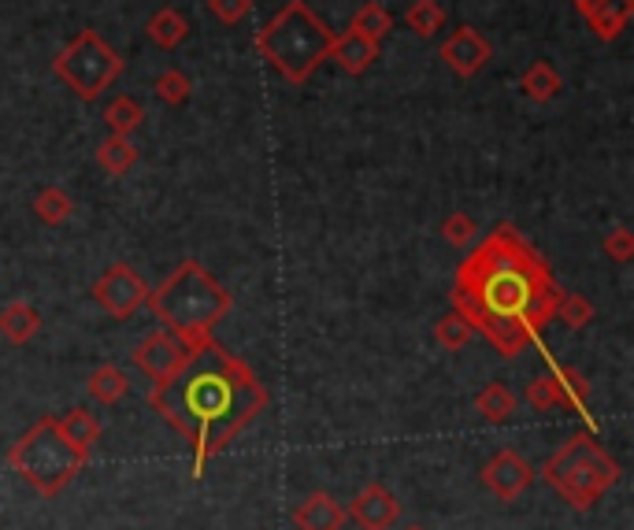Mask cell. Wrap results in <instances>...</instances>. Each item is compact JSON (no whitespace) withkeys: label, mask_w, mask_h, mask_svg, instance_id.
<instances>
[{"label":"cell","mask_w":634,"mask_h":530,"mask_svg":"<svg viewBox=\"0 0 634 530\" xmlns=\"http://www.w3.org/2000/svg\"><path fill=\"white\" fill-rule=\"evenodd\" d=\"M53 71L78 101H97L123 75V56L97 31H78L53 60Z\"/></svg>","instance_id":"7"},{"label":"cell","mask_w":634,"mask_h":530,"mask_svg":"<svg viewBox=\"0 0 634 530\" xmlns=\"http://www.w3.org/2000/svg\"><path fill=\"white\" fill-rule=\"evenodd\" d=\"M631 15H634V0H598L587 12V23L598 42H616V37L627 31Z\"/></svg>","instance_id":"17"},{"label":"cell","mask_w":634,"mask_h":530,"mask_svg":"<svg viewBox=\"0 0 634 530\" xmlns=\"http://www.w3.org/2000/svg\"><path fill=\"white\" fill-rule=\"evenodd\" d=\"M346 512L360 530H394L397 519H401V500L389 494L383 483H372L360 489Z\"/></svg>","instance_id":"13"},{"label":"cell","mask_w":634,"mask_h":530,"mask_svg":"<svg viewBox=\"0 0 634 530\" xmlns=\"http://www.w3.org/2000/svg\"><path fill=\"white\" fill-rule=\"evenodd\" d=\"M290 519H294L297 530H346L349 512L327 489H316V494H308L305 500H297Z\"/></svg>","instance_id":"14"},{"label":"cell","mask_w":634,"mask_h":530,"mask_svg":"<svg viewBox=\"0 0 634 530\" xmlns=\"http://www.w3.org/2000/svg\"><path fill=\"white\" fill-rule=\"evenodd\" d=\"M330 60L349 75H364L367 67L378 60V45L372 42V37H364L360 31L349 26L346 34H338L335 42H330Z\"/></svg>","instance_id":"15"},{"label":"cell","mask_w":634,"mask_h":530,"mask_svg":"<svg viewBox=\"0 0 634 530\" xmlns=\"http://www.w3.org/2000/svg\"><path fill=\"white\" fill-rule=\"evenodd\" d=\"M601 249L612 263H631L634 260V234L627 227H616L609 238L601 241Z\"/></svg>","instance_id":"32"},{"label":"cell","mask_w":634,"mask_h":530,"mask_svg":"<svg viewBox=\"0 0 634 530\" xmlns=\"http://www.w3.org/2000/svg\"><path fill=\"white\" fill-rule=\"evenodd\" d=\"M152 93L160 97L163 104H186L190 101V93H193V86H190V78L179 71V67H171V71H160L156 75V82H152Z\"/></svg>","instance_id":"30"},{"label":"cell","mask_w":634,"mask_h":530,"mask_svg":"<svg viewBox=\"0 0 634 530\" xmlns=\"http://www.w3.org/2000/svg\"><path fill=\"white\" fill-rule=\"evenodd\" d=\"M475 411L486 419V424L501 427L509 424V419L516 416V394L505 382H486V386L475 394Z\"/></svg>","instance_id":"20"},{"label":"cell","mask_w":634,"mask_h":530,"mask_svg":"<svg viewBox=\"0 0 634 530\" xmlns=\"http://www.w3.org/2000/svg\"><path fill=\"white\" fill-rule=\"evenodd\" d=\"M472 338H475V330L467 327V319L456 316V312H449V316H442V319L434 323V341H438L442 349H449V352L464 349Z\"/></svg>","instance_id":"29"},{"label":"cell","mask_w":634,"mask_h":530,"mask_svg":"<svg viewBox=\"0 0 634 530\" xmlns=\"http://www.w3.org/2000/svg\"><path fill=\"white\" fill-rule=\"evenodd\" d=\"M449 301L497 357L516 360L553 323L561 286L542 252L512 223H501L456 268Z\"/></svg>","instance_id":"1"},{"label":"cell","mask_w":634,"mask_h":530,"mask_svg":"<svg viewBox=\"0 0 634 530\" xmlns=\"http://www.w3.org/2000/svg\"><path fill=\"white\" fill-rule=\"evenodd\" d=\"M42 330V312L26 301H8L0 308V338L12 341V346H26L34 341V334Z\"/></svg>","instance_id":"18"},{"label":"cell","mask_w":634,"mask_h":530,"mask_svg":"<svg viewBox=\"0 0 634 530\" xmlns=\"http://www.w3.org/2000/svg\"><path fill=\"white\" fill-rule=\"evenodd\" d=\"M134 364H138L145 375L152 379V386H163V382H171L179 375V368L190 360V346L186 341H179L171 330H152L145 334L138 341V349H134Z\"/></svg>","instance_id":"10"},{"label":"cell","mask_w":634,"mask_h":530,"mask_svg":"<svg viewBox=\"0 0 634 530\" xmlns=\"http://www.w3.org/2000/svg\"><path fill=\"white\" fill-rule=\"evenodd\" d=\"M330 42H335V31L305 0H290L286 8H279V15L257 34L260 56L290 86H305L330 60Z\"/></svg>","instance_id":"4"},{"label":"cell","mask_w":634,"mask_h":530,"mask_svg":"<svg viewBox=\"0 0 634 530\" xmlns=\"http://www.w3.org/2000/svg\"><path fill=\"white\" fill-rule=\"evenodd\" d=\"M438 56H442L445 67L456 78H475L486 64H490L494 48L479 31H475V26H461V31H453L445 37L442 48H438Z\"/></svg>","instance_id":"12"},{"label":"cell","mask_w":634,"mask_h":530,"mask_svg":"<svg viewBox=\"0 0 634 530\" xmlns=\"http://www.w3.org/2000/svg\"><path fill=\"white\" fill-rule=\"evenodd\" d=\"M405 530H423V527H405Z\"/></svg>","instance_id":"35"},{"label":"cell","mask_w":634,"mask_h":530,"mask_svg":"<svg viewBox=\"0 0 634 530\" xmlns=\"http://www.w3.org/2000/svg\"><path fill=\"white\" fill-rule=\"evenodd\" d=\"M56 427H60L67 446H71L82 460H90L97 441H101V435H104L101 419H97L93 411H86V408H71V411H64V416H56Z\"/></svg>","instance_id":"16"},{"label":"cell","mask_w":634,"mask_h":530,"mask_svg":"<svg viewBox=\"0 0 634 530\" xmlns=\"http://www.w3.org/2000/svg\"><path fill=\"white\" fill-rule=\"evenodd\" d=\"M520 90H523L527 101L550 104V101H557V97H561L564 78H561V71H557V67H553L550 60H534V64L520 75Z\"/></svg>","instance_id":"19"},{"label":"cell","mask_w":634,"mask_h":530,"mask_svg":"<svg viewBox=\"0 0 634 530\" xmlns=\"http://www.w3.org/2000/svg\"><path fill=\"white\" fill-rule=\"evenodd\" d=\"M442 238L445 245H453V249H467V245L479 238V227H475V219L467 212H449L442 219Z\"/></svg>","instance_id":"31"},{"label":"cell","mask_w":634,"mask_h":530,"mask_svg":"<svg viewBox=\"0 0 634 530\" xmlns=\"http://www.w3.org/2000/svg\"><path fill=\"white\" fill-rule=\"evenodd\" d=\"M405 23H408V31H412L416 37H434L445 26L442 0H412V4H408V12H405Z\"/></svg>","instance_id":"26"},{"label":"cell","mask_w":634,"mask_h":530,"mask_svg":"<svg viewBox=\"0 0 634 530\" xmlns=\"http://www.w3.org/2000/svg\"><path fill=\"white\" fill-rule=\"evenodd\" d=\"M149 408L190 441L193 475H204L252 419L268 408V390L246 360L227 352L216 338L190 349L179 375L149 390Z\"/></svg>","instance_id":"2"},{"label":"cell","mask_w":634,"mask_h":530,"mask_svg":"<svg viewBox=\"0 0 634 530\" xmlns=\"http://www.w3.org/2000/svg\"><path fill=\"white\" fill-rule=\"evenodd\" d=\"M620 475L623 471L616 464V456L604 446H598V438H593L590 430L571 435L542 467V478L557 489L564 505H571L575 512H590V508L620 483Z\"/></svg>","instance_id":"5"},{"label":"cell","mask_w":634,"mask_h":530,"mask_svg":"<svg viewBox=\"0 0 634 530\" xmlns=\"http://www.w3.org/2000/svg\"><path fill=\"white\" fill-rule=\"evenodd\" d=\"M534 478H539L534 475V467L527 464L516 449H497L479 471V483L490 489L497 500H505V505H512L516 497L527 494V489L534 486Z\"/></svg>","instance_id":"11"},{"label":"cell","mask_w":634,"mask_h":530,"mask_svg":"<svg viewBox=\"0 0 634 530\" xmlns=\"http://www.w3.org/2000/svg\"><path fill=\"white\" fill-rule=\"evenodd\" d=\"M527 405L534 411H553V408L587 411L590 379L575 368H553V371H545V375L531 379V386H527Z\"/></svg>","instance_id":"8"},{"label":"cell","mask_w":634,"mask_h":530,"mask_svg":"<svg viewBox=\"0 0 634 530\" xmlns=\"http://www.w3.org/2000/svg\"><path fill=\"white\" fill-rule=\"evenodd\" d=\"M93 301L109 312L112 319H131L134 312L145 308L149 301V286L131 263H112L109 271H101V279L93 282Z\"/></svg>","instance_id":"9"},{"label":"cell","mask_w":634,"mask_h":530,"mask_svg":"<svg viewBox=\"0 0 634 530\" xmlns=\"http://www.w3.org/2000/svg\"><path fill=\"white\" fill-rule=\"evenodd\" d=\"M208 12L227 26H238L252 12V0H208Z\"/></svg>","instance_id":"33"},{"label":"cell","mask_w":634,"mask_h":530,"mask_svg":"<svg viewBox=\"0 0 634 530\" xmlns=\"http://www.w3.org/2000/svg\"><path fill=\"white\" fill-rule=\"evenodd\" d=\"M353 31H360L364 37H372L375 45H383V37L394 31V19H389V12L383 4H360L356 15H353Z\"/></svg>","instance_id":"28"},{"label":"cell","mask_w":634,"mask_h":530,"mask_svg":"<svg viewBox=\"0 0 634 530\" xmlns=\"http://www.w3.org/2000/svg\"><path fill=\"white\" fill-rule=\"evenodd\" d=\"M86 394H90V401H97V405H115V401L131 394V379L115 364H101L90 375V382H86Z\"/></svg>","instance_id":"22"},{"label":"cell","mask_w":634,"mask_h":530,"mask_svg":"<svg viewBox=\"0 0 634 530\" xmlns=\"http://www.w3.org/2000/svg\"><path fill=\"white\" fill-rule=\"evenodd\" d=\"M8 467L23 478L34 494L60 497L71 478L86 467V460L67 446V438L56 427V416H42L23 438L8 449Z\"/></svg>","instance_id":"6"},{"label":"cell","mask_w":634,"mask_h":530,"mask_svg":"<svg viewBox=\"0 0 634 530\" xmlns=\"http://www.w3.org/2000/svg\"><path fill=\"white\" fill-rule=\"evenodd\" d=\"M145 308L160 319L163 330H171L174 338L186 341L193 349V346L212 341L216 327L230 316L234 297L227 286H219V282L212 279L204 263L186 260V263H179L160 286L149 290Z\"/></svg>","instance_id":"3"},{"label":"cell","mask_w":634,"mask_h":530,"mask_svg":"<svg viewBox=\"0 0 634 530\" xmlns=\"http://www.w3.org/2000/svg\"><path fill=\"white\" fill-rule=\"evenodd\" d=\"M75 212V201L64 185H45L42 193L34 198V215L45 223V227H64Z\"/></svg>","instance_id":"24"},{"label":"cell","mask_w":634,"mask_h":530,"mask_svg":"<svg viewBox=\"0 0 634 530\" xmlns=\"http://www.w3.org/2000/svg\"><path fill=\"white\" fill-rule=\"evenodd\" d=\"M593 301L582 297V293H564L561 290V301H557V312H553V323H564L571 330H587L593 323Z\"/></svg>","instance_id":"27"},{"label":"cell","mask_w":634,"mask_h":530,"mask_svg":"<svg viewBox=\"0 0 634 530\" xmlns=\"http://www.w3.org/2000/svg\"><path fill=\"white\" fill-rule=\"evenodd\" d=\"M593 4H598V0H571V8H575V12H582V15H587Z\"/></svg>","instance_id":"34"},{"label":"cell","mask_w":634,"mask_h":530,"mask_svg":"<svg viewBox=\"0 0 634 530\" xmlns=\"http://www.w3.org/2000/svg\"><path fill=\"white\" fill-rule=\"evenodd\" d=\"M104 123H109V131L112 134H123V137H131L138 126L145 123V108L134 101V97H112L109 108H104Z\"/></svg>","instance_id":"25"},{"label":"cell","mask_w":634,"mask_h":530,"mask_svg":"<svg viewBox=\"0 0 634 530\" xmlns=\"http://www.w3.org/2000/svg\"><path fill=\"white\" fill-rule=\"evenodd\" d=\"M97 163H101L104 174H112V179H123V174L131 171L134 163H138V149H134L131 137L112 134V137H104L101 149H97Z\"/></svg>","instance_id":"21"},{"label":"cell","mask_w":634,"mask_h":530,"mask_svg":"<svg viewBox=\"0 0 634 530\" xmlns=\"http://www.w3.org/2000/svg\"><path fill=\"white\" fill-rule=\"evenodd\" d=\"M145 34H149V42L160 45V48H179L182 42H186L190 23L179 12H174V8H160V12H156L149 23H145Z\"/></svg>","instance_id":"23"}]
</instances>
